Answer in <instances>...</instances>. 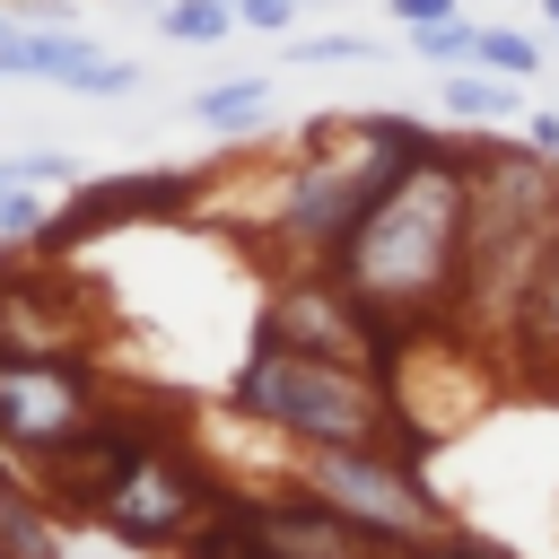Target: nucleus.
<instances>
[{
	"label": "nucleus",
	"mask_w": 559,
	"mask_h": 559,
	"mask_svg": "<svg viewBox=\"0 0 559 559\" xmlns=\"http://www.w3.org/2000/svg\"><path fill=\"white\" fill-rule=\"evenodd\" d=\"M472 157L480 140H445L428 157H411L367 218L349 227V245L323 262L367 314H384L393 332H445L463 306V245H472Z\"/></svg>",
	"instance_id": "1"
},
{
	"label": "nucleus",
	"mask_w": 559,
	"mask_h": 559,
	"mask_svg": "<svg viewBox=\"0 0 559 559\" xmlns=\"http://www.w3.org/2000/svg\"><path fill=\"white\" fill-rule=\"evenodd\" d=\"M550 245H559V166H550L542 148H489V140H480V157H472V245H463V306H454V323L507 341Z\"/></svg>",
	"instance_id": "2"
},
{
	"label": "nucleus",
	"mask_w": 559,
	"mask_h": 559,
	"mask_svg": "<svg viewBox=\"0 0 559 559\" xmlns=\"http://www.w3.org/2000/svg\"><path fill=\"white\" fill-rule=\"evenodd\" d=\"M227 402L253 428L288 437L297 454L306 445H384V428H393V393L376 376H358L341 358H314V349H297L262 323L245 341V367L227 376Z\"/></svg>",
	"instance_id": "3"
},
{
	"label": "nucleus",
	"mask_w": 559,
	"mask_h": 559,
	"mask_svg": "<svg viewBox=\"0 0 559 559\" xmlns=\"http://www.w3.org/2000/svg\"><path fill=\"white\" fill-rule=\"evenodd\" d=\"M402 166H411V157L376 148L358 114H314V122L297 131L288 175H280V201H271V245H280L297 271H323V262L349 245V227L367 218V201H376Z\"/></svg>",
	"instance_id": "4"
},
{
	"label": "nucleus",
	"mask_w": 559,
	"mask_h": 559,
	"mask_svg": "<svg viewBox=\"0 0 559 559\" xmlns=\"http://www.w3.org/2000/svg\"><path fill=\"white\" fill-rule=\"evenodd\" d=\"M297 489L332 498L349 524H367V533L393 542V550H411V542H428V533L454 524L445 498H428L419 463H402L393 445H306V454H297Z\"/></svg>",
	"instance_id": "5"
},
{
	"label": "nucleus",
	"mask_w": 559,
	"mask_h": 559,
	"mask_svg": "<svg viewBox=\"0 0 559 559\" xmlns=\"http://www.w3.org/2000/svg\"><path fill=\"white\" fill-rule=\"evenodd\" d=\"M105 419V376L79 349H0V454L26 472Z\"/></svg>",
	"instance_id": "6"
},
{
	"label": "nucleus",
	"mask_w": 559,
	"mask_h": 559,
	"mask_svg": "<svg viewBox=\"0 0 559 559\" xmlns=\"http://www.w3.org/2000/svg\"><path fill=\"white\" fill-rule=\"evenodd\" d=\"M227 489L183 454V445H166L157 428L131 445V463L114 472V489L96 498V524L122 542V550H183L201 524H210V507H218Z\"/></svg>",
	"instance_id": "7"
},
{
	"label": "nucleus",
	"mask_w": 559,
	"mask_h": 559,
	"mask_svg": "<svg viewBox=\"0 0 559 559\" xmlns=\"http://www.w3.org/2000/svg\"><path fill=\"white\" fill-rule=\"evenodd\" d=\"M201 210V175H183V166H140V175H96V183H79L61 210H52V227H44V245L35 253H79V245H96V236H122V227H157V218H192Z\"/></svg>",
	"instance_id": "8"
},
{
	"label": "nucleus",
	"mask_w": 559,
	"mask_h": 559,
	"mask_svg": "<svg viewBox=\"0 0 559 559\" xmlns=\"http://www.w3.org/2000/svg\"><path fill=\"white\" fill-rule=\"evenodd\" d=\"M437 105L463 131H498V122H524V79H507L489 61H463V70H437Z\"/></svg>",
	"instance_id": "9"
},
{
	"label": "nucleus",
	"mask_w": 559,
	"mask_h": 559,
	"mask_svg": "<svg viewBox=\"0 0 559 559\" xmlns=\"http://www.w3.org/2000/svg\"><path fill=\"white\" fill-rule=\"evenodd\" d=\"M271 105H280V87H271L262 70H236V79H210V87L183 96L192 131H210V140H253V131L271 122Z\"/></svg>",
	"instance_id": "10"
},
{
	"label": "nucleus",
	"mask_w": 559,
	"mask_h": 559,
	"mask_svg": "<svg viewBox=\"0 0 559 559\" xmlns=\"http://www.w3.org/2000/svg\"><path fill=\"white\" fill-rule=\"evenodd\" d=\"M87 52H96V44H87L79 26H17V35L0 44V70H9V79H44V87H61Z\"/></svg>",
	"instance_id": "11"
},
{
	"label": "nucleus",
	"mask_w": 559,
	"mask_h": 559,
	"mask_svg": "<svg viewBox=\"0 0 559 559\" xmlns=\"http://www.w3.org/2000/svg\"><path fill=\"white\" fill-rule=\"evenodd\" d=\"M507 349H515V358H533V367H550V358H559V245L542 253V271H533V288H524V314H515Z\"/></svg>",
	"instance_id": "12"
},
{
	"label": "nucleus",
	"mask_w": 559,
	"mask_h": 559,
	"mask_svg": "<svg viewBox=\"0 0 559 559\" xmlns=\"http://www.w3.org/2000/svg\"><path fill=\"white\" fill-rule=\"evenodd\" d=\"M157 35L183 52H210L236 35V0H157Z\"/></svg>",
	"instance_id": "13"
},
{
	"label": "nucleus",
	"mask_w": 559,
	"mask_h": 559,
	"mask_svg": "<svg viewBox=\"0 0 559 559\" xmlns=\"http://www.w3.org/2000/svg\"><path fill=\"white\" fill-rule=\"evenodd\" d=\"M52 524H61V515H52L44 498H17V489L0 498V550H9V559H52Z\"/></svg>",
	"instance_id": "14"
},
{
	"label": "nucleus",
	"mask_w": 559,
	"mask_h": 559,
	"mask_svg": "<svg viewBox=\"0 0 559 559\" xmlns=\"http://www.w3.org/2000/svg\"><path fill=\"white\" fill-rule=\"evenodd\" d=\"M411 52L428 61V70H463V61H480V17H437V26H411Z\"/></svg>",
	"instance_id": "15"
},
{
	"label": "nucleus",
	"mask_w": 559,
	"mask_h": 559,
	"mask_svg": "<svg viewBox=\"0 0 559 559\" xmlns=\"http://www.w3.org/2000/svg\"><path fill=\"white\" fill-rule=\"evenodd\" d=\"M61 87L87 96V105H122V96H140V61H131V52H87Z\"/></svg>",
	"instance_id": "16"
},
{
	"label": "nucleus",
	"mask_w": 559,
	"mask_h": 559,
	"mask_svg": "<svg viewBox=\"0 0 559 559\" xmlns=\"http://www.w3.org/2000/svg\"><path fill=\"white\" fill-rule=\"evenodd\" d=\"M44 227H52V192H44V183H0V245L35 253Z\"/></svg>",
	"instance_id": "17"
},
{
	"label": "nucleus",
	"mask_w": 559,
	"mask_h": 559,
	"mask_svg": "<svg viewBox=\"0 0 559 559\" xmlns=\"http://www.w3.org/2000/svg\"><path fill=\"white\" fill-rule=\"evenodd\" d=\"M480 61H489V70H507V79H542L550 44H542L533 26H480Z\"/></svg>",
	"instance_id": "18"
},
{
	"label": "nucleus",
	"mask_w": 559,
	"mask_h": 559,
	"mask_svg": "<svg viewBox=\"0 0 559 559\" xmlns=\"http://www.w3.org/2000/svg\"><path fill=\"white\" fill-rule=\"evenodd\" d=\"M358 122H367V140L393 148V157H428V148H445V131H428V122H411V114H393V105H376V114H358Z\"/></svg>",
	"instance_id": "19"
},
{
	"label": "nucleus",
	"mask_w": 559,
	"mask_h": 559,
	"mask_svg": "<svg viewBox=\"0 0 559 559\" xmlns=\"http://www.w3.org/2000/svg\"><path fill=\"white\" fill-rule=\"evenodd\" d=\"M288 52H297V70H358V61H376L367 35H297Z\"/></svg>",
	"instance_id": "20"
},
{
	"label": "nucleus",
	"mask_w": 559,
	"mask_h": 559,
	"mask_svg": "<svg viewBox=\"0 0 559 559\" xmlns=\"http://www.w3.org/2000/svg\"><path fill=\"white\" fill-rule=\"evenodd\" d=\"M297 17H306V0H236L245 35H297Z\"/></svg>",
	"instance_id": "21"
},
{
	"label": "nucleus",
	"mask_w": 559,
	"mask_h": 559,
	"mask_svg": "<svg viewBox=\"0 0 559 559\" xmlns=\"http://www.w3.org/2000/svg\"><path fill=\"white\" fill-rule=\"evenodd\" d=\"M402 559H507V550H489V542H472L463 524H445V533H428V542H411Z\"/></svg>",
	"instance_id": "22"
},
{
	"label": "nucleus",
	"mask_w": 559,
	"mask_h": 559,
	"mask_svg": "<svg viewBox=\"0 0 559 559\" xmlns=\"http://www.w3.org/2000/svg\"><path fill=\"white\" fill-rule=\"evenodd\" d=\"M454 9H463V0H384V17H393L402 35H411V26H437V17H454Z\"/></svg>",
	"instance_id": "23"
},
{
	"label": "nucleus",
	"mask_w": 559,
	"mask_h": 559,
	"mask_svg": "<svg viewBox=\"0 0 559 559\" xmlns=\"http://www.w3.org/2000/svg\"><path fill=\"white\" fill-rule=\"evenodd\" d=\"M524 140H533V148L559 166V114H542V105H533V114H524Z\"/></svg>",
	"instance_id": "24"
},
{
	"label": "nucleus",
	"mask_w": 559,
	"mask_h": 559,
	"mask_svg": "<svg viewBox=\"0 0 559 559\" xmlns=\"http://www.w3.org/2000/svg\"><path fill=\"white\" fill-rule=\"evenodd\" d=\"M9 35H17V9H0V44H9Z\"/></svg>",
	"instance_id": "25"
},
{
	"label": "nucleus",
	"mask_w": 559,
	"mask_h": 559,
	"mask_svg": "<svg viewBox=\"0 0 559 559\" xmlns=\"http://www.w3.org/2000/svg\"><path fill=\"white\" fill-rule=\"evenodd\" d=\"M542 26H550V35H559V0H542Z\"/></svg>",
	"instance_id": "26"
},
{
	"label": "nucleus",
	"mask_w": 559,
	"mask_h": 559,
	"mask_svg": "<svg viewBox=\"0 0 559 559\" xmlns=\"http://www.w3.org/2000/svg\"><path fill=\"white\" fill-rule=\"evenodd\" d=\"M0 498H9V463H0Z\"/></svg>",
	"instance_id": "27"
},
{
	"label": "nucleus",
	"mask_w": 559,
	"mask_h": 559,
	"mask_svg": "<svg viewBox=\"0 0 559 559\" xmlns=\"http://www.w3.org/2000/svg\"><path fill=\"white\" fill-rule=\"evenodd\" d=\"M0 79H9V70H0Z\"/></svg>",
	"instance_id": "28"
},
{
	"label": "nucleus",
	"mask_w": 559,
	"mask_h": 559,
	"mask_svg": "<svg viewBox=\"0 0 559 559\" xmlns=\"http://www.w3.org/2000/svg\"><path fill=\"white\" fill-rule=\"evenodd\" d=\"M0 559H9V550H0Z\"/></svg>",
	"instance_id": "29"
}]
</instances>
